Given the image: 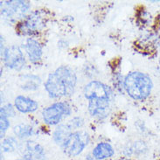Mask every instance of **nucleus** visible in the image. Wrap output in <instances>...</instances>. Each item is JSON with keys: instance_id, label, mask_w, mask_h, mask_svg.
<instances>
[{"instance_id": "1", "label": "nucleus", "mask_w": 160, "mask_h": 160, "mask_svg": "<svg viewBox=\"0 0 160 160\" xmlns=\"http://www.w3.org/2000/svg\"><path fill=\"white\" fill-rule=\"evenodd\" d=\"M77 78L74 71L68 66H61L48 75L45 88L52 98L69 96L74 93Z\"/></svg>"}, {"instance_id": "2", "label": "nucleus", "mask_w": 160, "mask_h": 160, "mask_svg": "<svg viewBox=\"0 0 160 160\" xmlns=\"http://www.w3.org/2000/svg\"><path fill=\"white\" fill-rule=\"evenodd\" d=\"M123 88L132 99L143 101L152 94L153 82L148 74L134 71L126 75L123 80Z\"/></svg>"}, {"instance_id": "3", "label": "nucleus", "mask_w": 160, "mask_h": 160, "mask_svg": "<svg viewBox=\"0 0 160 160\" xmlns=\"http://www.w3.org/2000/svg\"><path fill=\"white\" fill-rule=\"evenodd\" d=\"M89 136L86 131H74L61 145L62 152L69 158L79 156L89 143Z\"/></svg>"}, {"instance_id": "4", "label": "nucleus", "mask_w": 160, "mask_h": 160, "mask_svg": "<svg viewBox=\"0 0 160 160\" xmlns=\"http://www.w3.org/2000/svg\"><path fill=\"white\" fill-rule=\"evenodd\" d=\"M45 27V18L40 12H32L18 24L16 30L23 36H33L41 32Z\"/></svg>"}, {"instance_id": "5", "label": "nucleus", "mask_w": 160, "mask_h": 160, "mask_svg": "<svg viewBox=\"0 0 160 160\" xmlns=\"http://www.w3.org/2000/svg\"><path fill=\"white\" fill-rule=\"evenodd\" d=\"M29 8L30 3L27 1H2L1 16L6 21L15 22L26 17Z\"/></svg>"}, {"instance_id": "6", "label": "nucleus", "mask_w": 160, "mask_h": 160, "mask_svg": "<svg viewBox=\"0 0 160 160\" xmlns=\"http://www.w3.org/2000/svg\"><path fill=\"white\" fill-rule=\"evenodd\" d=\"M71 114V108L64 102H58L44 108L42 111V118L45 123L48 125H57L63 118L68 117Z\"/></svg>"}, {"instance_id": "7", "label": "nucleus", "mask_w": 160, "mask_h": 160, "mask_svg": "<svg viewBox=\"0 0 160 160\" xmlns=\"http://www.w3.org/2000/svg\"><path fill=\"white\" fill-rule=\"evenodd\" d=\"M83 94L85 98L90 100H114V94L110 87L98 81H93L88 83L84 89Z\"/></svg>"}, {"instance_id": "8", "label": "nucleus", "mask_w": 160, "mask_h": 160, "mask_svg": "<svg viewBox=\"0 0 160 160\" xmlns=\"http://www.w3.org/2000/svg\"><path fill=\"white\" fill-rule=\"evenodd\" d=\"M4 65L11 69L20 70L24 68L26 60L21 49L18 46H11L2 52Z\"/></svg>"}, {"instance_id": "9", "label": "nucleus", "mask_w": 160, "mask_h": 160, "mask_svg": "<svg viewBox=\"0 0 160 160\" xmlns=\"http://www.w3.org/2000/svg\"><path fill=\"white\" fill-rule=\"evenodd\" d=\"M112 102L110 100H90L88 101V111L92 117L105 118L110 112Z\"/></svg>"}, {"instance_id": "10", "label": "nucleus", "mask_w": 160, "mask_h": 160, "mask_svg": "<svg viewBox=\"0 0 160 160\" xmlns=\"http://www.w3.org/2000/svg\"><path fill=\"white\" fill-rule=\"evenodd\" d=\"M25 50L32 63H38L42 57V46L37 39L28 38L25 45Z\"/></svg>"}, {"instance_id": "11", "label": "nucleus", "mask_w": 160, "mask_h": 160, "mask_svg": "<svg viewBox=\"0 0 160 160\" xmlns=\"http://www.w3.org/2000/svg\"><path fill=\"white\" fill-rule=\"evenodd\" d=\"M91 155L96 160H108L115 155V149L109 143L102 142L94 147Z\"/></svg>"}, {"instance_id": "12", "label": "nucleus", "mask_w": 160, "mask_h": 160, "mask_svg": "<svg viewBox=\"0 0 160 160\" xmlns=\"http://www.w3.org/2000/svg\"><path fill=\"white\" fill-rule=\"evenodd\" d=\"M73 130H75V129L72 124L71 121L67 123H61L57 127L53 132V135H52L53 141L55 142L56 144L60 145L61 147V145L64 143L66 139L69 137L71 133H73Z\"/></svg>"}, {"instance_id": "13", "label": "nucleus", "mask_w": 160, "mask_h": 160, "mask_svg": "<svg viewBox=\"0 0 160 160\" xmlns=\"http://www.w3.org/2000/svg\"><path fill=\"white\" fill-rule=\"evenodd\" d=\"M23 155L29 156L36 160H45L46 152L43 146L33 141H27L24 146Z\"/></svg>"}, {"instance_id": "14", "label": "nucleus", "mask_w": 160, "mask_h": 160, "mask_svg": "<svg viewBox=\"0 0 160 160\" xmlns=\"http://www.w3.org/2000/svg\"><path fill=\"white\" fill-rule=\"evenodd\" d=\"M14 105L15 108L21 113L34 112L39 108V104L37 102L23 95H18L15 98Z\"/></svg>"}, {"instance_id": "15", "label": "nucleus", "mask_w": 160, "mask_h": 160, "mask_svg": "<svg viewBox=\"0 0 160 160\" xmlns=\"http://www.w3.org/2000/svg\"><path fill=\"white\" fill-rule=\"evenodd\" d=\"M20 82H21L20 87L23 89H25V90H36L37 88H39L41 81H40L39 77L36 76V75L26 74V75L22 76Z\"/></svg>"}, {"instance_id": "16", "label": "nucleus", "mask_w": 160, "mask_h": 160, "mask_svg": "<svg viewBox=\"0 0 160 160\" xmlns=\"http://www.w3.org/2000/svg\"><path fill=\"white\" fill-rule=\"evenodd\" d=\"M21 144L18 142L17 138L14 137H8L5 138L2 141L1 143V149L2 152H6V153H13L19 150H21Z\"/></svg>"}, {"instance_id": "17", "label": "nucleus", "mask_w": 160, "mask_h": 160, "mask_svg": "<svg viewBox=\"0 0 160 160\" xmlns=\"http://www.w3.org/2000/svg\"><path fill=\"white\" fill-rule=\"evenodd\" d=\"M13 132L18 138L26 139L31 138L33 135L34 130H33L32 126L21 123V124H18V125L14 126Z\"/></svg>"}, {"instance_id": "18", "label": "nucleus", "mask_w": 160, "mask_h": 160, "mask_svg": "<svg viewBox=\"0 0 160 160\" xmlns=\"http://www.w3.org/2000/svg\"><path fill=\"white\" fill-rule=\"evenodd\" d=\"M10 127V121L9 117L1 114V122H0V129H1V138L3 139L4 138L5 132Z\"/></svg>"}, {"instance_id": "19", "label": "nucleus", "mask_w": 160, "mask_h": 160, "mask_svg": "<svg viewBox=\"0 0 160 160\" xmlns=\"http://www.w3.org/2000/svg\"><path fill=\"white\" fill-rule=\"evenodd\" d=\"M1 114H3L7 117H14L15 116V111H14V108L11 104H7L5 106H3L1 108Z\"/></svg>"}, {"instance_id": "20", "label": "nucleus", "mask_w": 160, "mask_h": 160, "mask_svg": "<svg viewBox=\"0 0 160 160\" xmlns=\"http://www.w3.org/2000/svg\"><path fill=\"white\" fill-rule=\"evenodd\" d=\"M16 160H36V159H34V158H31V157L29 156L23 155V156L20 157V158H17Z\"/></svg>"}, {"instance_id": "21", "label": "nucleus", "mask_w": 160, "mask_h": 160, "mask_svg": "<svg viewBox=\"0 0 160 160\" xmlns=\"http://www.w3.org/2000/svg\"><path fill=\"white\" fill-rule=\"evenodd\" d=\"M84 160H96V159H95V158L92 156L91 154H89V155H88V156L85 158V159H84Z\"/></svg>"}, {"instance_id": "22", "label": "nucleus", "mask_w": 160, "mask_h": 160, "mask_svg": "<svg viewBox=\"0 0 160 160\" xmlns=\"http://www.w3.org/2000/svg\"><path fill=\"white\" fill-rule=\"evenodd\" d=\"M108 160H125V159H108ZM130 160V159H129Z\"/></svg>"}, {"instance_id": "23", "label": "nucleus", "mask_w": 160, "mask_h": 160, "mask_svg": "<svg viewBox=\"0 0 160 160\" xmlns=\"http://www.w3.org/2000/svg\"><path fill=\"white\" fill-rule=\"evenodd\" d=\"M159 64H160V61H159Z\"/></svg>"}]
</instances>
